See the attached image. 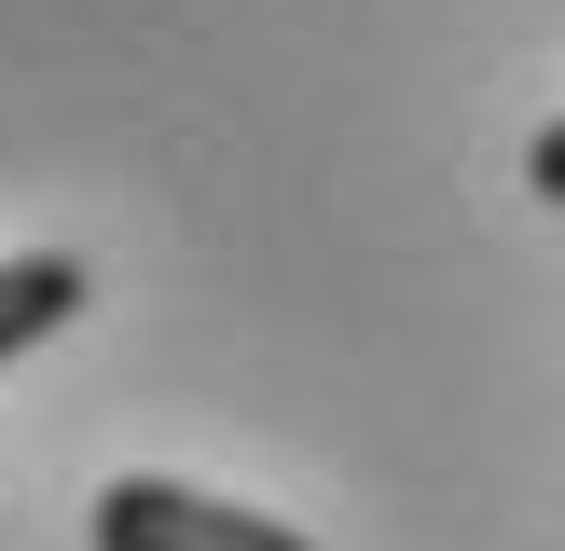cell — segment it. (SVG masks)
<instances>
[{"instance_id":"2","label":"cell","mask_w":565,"mask_h":551,"mask_svg":"<svg viewBox=\"0 0 565 551\" xmlns=\"http://www.w3.org/2000/svg\"><path fill=\"white\" fill-rule=\"evenodd\" d=\"M83 290H97V276H83L70 248H28V262H0V372H14L42 331H70V317H83Z\"/></svg>"},{"instance_id":"1","label":"cell","mask_w":565,"mask_h":551,"mask_svg":"<svg viewBox=\"0 0 565 551\" xmlns=\"http://www.w3.org/2000/svg\"><path fill=\"white\" fill-rule=\"evenodd\" d=\"M97 551H318V538H290L276 510H235V496H193V483H110L97 496Z\"/></svg>"},{"instance_id":"3","label":"cell","mask_w":565,"mask_h":551,"mask_svg":"<svg viewBox=\"0 0 565 551\" xmlns=\"http://www.w3.org/2000/svg\"><path fill=\"white\" fill-rule=\"evenodd\" d=\"M524 180H539L552 207H565V125H539V152H524Z\"/></svg>"}]
</instances>
